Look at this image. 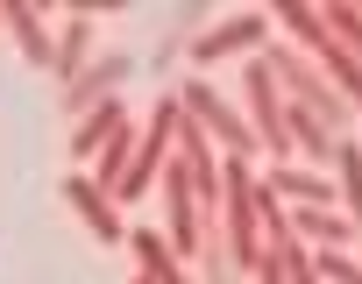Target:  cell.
<instances>
[{
    "instance_id": "cell-1",
    "label": "cell",
    "mask_w": 362,
    "mask_h": 284,
    "mask_svg": "<svg viewBox=\"0 0 362 284\" xmlns=\"http://www.w3.org/2000/svg\"><path fill=\"white\" fill-rule=\"evenodd\" d=\"M270 22H277V29H284V43H291L298 57H313V64L327 71V85H334V93L362 114V64L334 43V29L320 22V8H305V0H277V8H270Z\"/></svg>"
},
{
    "instance_id": "cell-2",
    "label": "cell",
    "mask_w": 362,
    "mask_h": 284,
    "mask_svg": "<svg viewBox=\"0 0 362 284\" xmlns=\"http://www.w3.org/2000/svg\"><path fill=\"white\" fill-rule=\"evenodd\" d=\"M221 263H228V270H256V263H263L256 171H249V157H221Z\"/></svg>"
},
{
    "instance_id": "cell-3",
    "label": "cell",
    "mask_w": 362,
    "mask_h": 284,
    "mask_svg": "<svg viewBox=\"0 0 362 284\" xmlns=\"http://www.w3.org/2000/svg\"><path fill=\"white\" fill-rule=\"evenodd\" d=\"M263 57H270V71H277V85H284V107H305L313 121H327L334 135H348V121H355V107H348V100H341V93L327 85V71H320L313 57H298L291 43H270Z\"/></svg>"
},
{
    "instance_id": "cell-4",
    "label": "cell",
    "mask_w": 362,
    "mask_h": 284,
    "mask_svg": "<svg viewBox=\"0 0 362 284\" xmlns=\"http://www.w3.org/2000/svg\"><path fill=\"white\" fill-rule=\"evenodd\" d=\"M242 121L256 135V150H270V164H291V135H284V85L270 71V57H242Z\"/></svg>"
},
{
    "instance_id": "cell-5",
    "label": "cell",
    "mask_w": 362,
    "mask_h": 284,
    "mask_svg": "<svg viewBox=\"0 0 362 284\" xmlns=\"http://www.w3.org/2000/svg\"><path fill=\"white\" fill-rule=\"evenodd\" d=\"M177 107H185L214 142H221V157H256V135H249V121L206 85V78H185V85H177Z\"/></svg>"
},
{
    "instance_id": "cell-6",
    "label": "cell",
    "mask_w": 362,
    "mask_h": 284,
    "mask_svg": "<svg viewBox=\"0 0 362 284\" xmlns=\"http://www.w3.org/2000/svg\"><path fill=\"white\" fill-rule=\"evenodd\" d=\"M263 36H270V15H235V22H221V29L185 36V50H192V64H221V57H256Z\"/></svg>"
},
{
    "instance_id": "cell-7",
    "label": "cell",
    "mask_w": 362,
    "mask_h": 284,
    "mask_svg": "<svg viewBox=\"0 0 362 284\" xmlns=\"http://www.w3.org/2000/svg\"><path fill=\"white\" fill-rule=\"evenodd\" d=\"M270 199H284V206H341L334 199V171H305V164H270L263 178H256Z\"/></svg>"
},
{
    "instance_id": "cell-8",
    "label": "cell",
    "mask_w": 362,
    "mask_h": 284,
    "mask_svg": "<svg viewBox=\"0 0 362 284\" xmlns=\"http://www.w3.org/2000/svg\"><path fill=\"white\" fill-rule=\"evenodd\" d=\"M128 71H135V57H128V50H107L100 64H86V71L71 78V93H64V107H71V114H93L100 100H114V85H121Z\"/></svg>"
},
{
    "instance_id": "cell-9",
    "label": "cell",
    "mask_w": 362,
    "mask_h": 284,
    "mask_svg": "<svg viewBox=\"0 0 362 284\" xmlns=\"http://www.w3.org/2000/svg\"><path fill=\"white\" fill-rule=\"evenodd\" d=\"M64 199H71V213H78V220H86V227L100 235V242H128V227H121L114 199H107V192H100V185H93L86 171H71V178H64Z\"/></svg>"
},
{
    "instance_id": "cell-10",
    "label": "cell",
    "mask_w": 362,
    "mask_h": 284,
    "mask_svg": "<svg viewBox=\"0 0 362 284\" xmlns=\"http://www.w3.org/2000/svg\"><path fill=\"white\" fill-rule=\"evenodd\" d=\"M291 235L305 249H341V242H362V227L341 213V206H291Z\"/></svg>"
},
{
    "instance_id": "cell-11",
    "label": "cell",
    "mask_w": 362,
    "mask_h": 284,
    "mask_svg": "<svg viewBox=\"0 0 362 284\" xmlns=\"http://www.w3.org/2000/svg\"><path fill=\"white\" fill-rule=\"evenodd\" d=\"M121 128H128V114H121V100H100L93 114H78V135H71V157H78V164H93V157L107 150V142H114Z\"/></svg>"
},
{
    "instance_id": "cell-12",
    "label": "cell",
    "mask_w": 362,
    "mask_h": 284,
    "mask_svg": "<svg viewBox=\"0 0 362 284\" xmlns=\"http://www.w3.org/2000/svg\"><path fill=\"white\" fill-rule=\"evenodd\" d=\"M128 249L142 256V277H149V284H192V270L170 256V242H163L156 227H128Z\"/></svg>"
},
{
    "instance_id": "cell-13",
    "label": "cell",
    "mask_w": 362,
    "mask_h": 284,
    "mask_svg": "<svg viewBox=\"0 0 362 284\" xmlns=\"http://www.w3.org/2000/svg\"><path fill=\"white\" fill-rule=\"evenodd\" d=\"M0 22L15 29V43H22V57H29V64H50L57 36L43 29V8H29V0H8V8H0Z\"/></svg>"
},
{
    "instance_id": "cell-14",
    "label": "cell",
    "mask_w": 362,
    "mask_h": 284,
    "mask_svg": "<svg viewBox=\"0 0 362 284\" xmlns=\"http://www.w3.org/2000/svg\"><path fill=\"white\" fill-rule=\"evenodd\" d=\"M334 199H341V213L362 227V142H355V135L334 142Z\"/></svg>"
},
{
    "instance_id": "cell-15",
    "label": "cell",
    "mask_w": 362,
    "mask_h": 284,
    "mask_svg": "<svg viewBox=\"0 0 362 284\" xmlns=\"http://www.w3.org/2000/svg\"><path fill=\"white\" fill-rule=\"evenodd\" d=\"M86 57H93V15L71 8V22H64V36H57V50H50V71L71 85V78L86 71Z\"/></svg>"
},
{
    "instance_id": "cell-16",
    "label": "cell",
    "mask_w": 362,
    "mask_h": 284,
    "mask_svg": "<svg viewBox=\"0 0 362 284\" xmlns=\"http://www.w3.org/2000/svg\"><path fill=\"white\" fill-rule=\"evenodd\" d=\"M263 256L277 263V277H284V284H320V270H313V249H305L298 235H284V242H263Z\"/></svg>"
},
{
    "instance_id": "cell-17",
    "label": "cell",
    "mask_w": 362,
    "mask_h": 284,
    "mask_svg": "<svg viewBox=\"0 0 362 284\" xmlns=\"http://www.w3.org/2000/svg\"><path fill=\"white\" fill-rule=\"evenodd\" d=\"M320 22L334 29V43L362 64V8H348V0H327V8H320Z\"/></svg>"
},
{
    "instance_id": "cell-18",
    "label": "cell",
    "mask_w": 362,
    "mask_h": 284,
    "mask_svg": "<svg viewBox=\"0 0 362 284\" xmlns=\"http://www.w3.org/2000/svg\"><path fill=\"white\" fill-rule=\"evenodd\" d=\"M313 270H320V284H362V256H348V249H313Z\"/></svg>"
},
{
    "instance_id": "cell-19",
    "label": "cell",
    "mask_w": 362,
    "mask_h": 284,
    "mask_svg": "<svg viewBox=\"0 0 362 284\" xmlns=\"http://www.w3.org/2000/svg\"><path fill=\"white\" fill-rule=\"evenodd\" d=\"M249 277H256V284H284V277H277V263H270V256H263V263H256V270H249Z\"/></svg>"
},
{
    "instance_id": "cell-20",
    "label": "cell",
    "mask_w": 362,
    "mask_h": 284,
    "mask_svg": "<svg viewBox=\"0 0 362 284\" xmlns=\"http://www.w3.org/2000/svg\"><path fill=\"white\" fill-rule=\"evenodd\" d=\"M135 284H149V277H135Z\"/></svg>"
},
{
    "instance_id": "cell-21",
    "label": "cell",
    "mask_w": 362,
    "mask_h": 284,
    "mask_svg": "<svg viewBox=\"0 0 362 284\" xmlns=\"http://www.w3.org/2000/svg\"><path fill=\"white\" fill-rule=\"evenodd\" d=\"M355 256H362V242H355Z\"/></svg>"
}]
</instances>
